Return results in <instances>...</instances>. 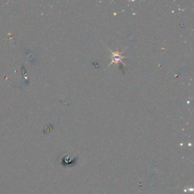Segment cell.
Segmentation results:
<instances>
[{
	"label": "cell",
	"instance_id": "1",
	"mask_svg": "<svg viewBox=\"0 0 194 194\" xmlns=\"http://www.w3.org/2000/svg\"><path fill=\"white\" fill-rule=\"evenodd\" d=\"M123 56H121L120 53L116 52H112V61L111 62V64L114 62L115 64H118V63H121L122 62V59Z\"/></svg>",
	"mask_w": 194,
	"mask_h": 194
}]
</instances>
